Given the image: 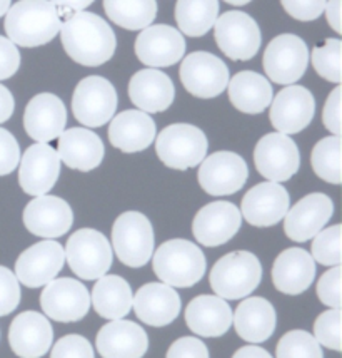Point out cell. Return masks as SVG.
Listing matches in <instances>:
<instances>
[{"instance_id":"obj_19","label":"cell","mask_w":342,"mask_h":358,"mask_svg":"<svg viewBox=\"0 0 342 358\" xmlns=\"http://www.w3.org/2000/svg\"><path fill=\"white\" fill-rule=\"evenodd\" d=\"M315 114V99L309 89L288 86L271 101V124L277 133L297 134L311 124Z\"/></svg>"},{"instance_id":"obj_18","label":"cell","mask_w":342,"mask_h":358,"mask_svg":"<svg viewBox=\"0 0 342 358\" xmlns=\"http://www.w3.org/2000/svg\"><path fill=\"white\" fill-rule=\"evenodd\" d=\"M186 54L182 32L170 25H149L135 39V55L147 67H169L177 64Z\"/></svg>"},{"instance_id":"obj_5","label":"cell","mask_w":342,"mask_h":358,"mask_svg":"<svg viewBox=\"0 0 342 358\" xmlns=\"http://www.w3.org/2000/svg\"><path fill=\"white\" fill-rule=\"evenodd\" d=\"M156 234L149 218L139 211H126L114 221L112 251L119 262L129 268H140L151 262Z\"/></svg>"},{"instance_id":"obj_4","label":"cell","mask_w":342,"mask_h":358,"mask_svg":"<svg viewBox=\"0 0 342 358\" xmlns=\"http://www.w3.org/2000/svg\"><path fill=\"white\" fill-rule=\"evenodd\" d=\"M209 281L217 296L224 300H242L262 281V265L251 251H232L217 259Z\"/></svg>"},{"instance_id":"obj_51","label":"cell","mask_w":342,"mask_h":358,"mask_svg":"<svg viewBox=\"0 0 342 358\" xmlns=\"http://www.w3.org/2000/svg\"><path fill=\"white\" fill-rule=\"evenodd\" d=\"M55 7H57L59 14L67 15L70 12H80L85 10L89 6H92L94 0H50Z\"/></svg>"},{"instance_id":"obj_35","label":"cell","mask_w":342,"mask_h":358,"mask_svg":"<svg viewBox=\"0 0 342 358\" xmlns=\"http://www.w3.org/2000/svg\"><path fill=\"white\" fill-rule=\"evenodd\" d=\"M219 17V0H177L175 20L179 31L189 37H202Z\"/></svg>"},{"instance_id":"obj_20","label":"cell","mask_w":342,"mask_h":358,"mask_svg":"<svg viewBox=\"0 0 342 358\" xmlns=\"http://www.w3.org/2000/svg\"><path fill=\"white\" fill-rule=\"evenodd\" d=\"M334 215V203L324 193H311L289 208L284 216L285 236L296 243L309 241Z\"/></svg>"},{"instance_id":"obj_32","label":"cell","mask_w":342,"mask_h":358,"mask_svg":"<svg viewBox=\"0 0 342 358\" xmlns=\"http://www.w3.org/2000/svg\"><path fill=\"white\" fill-rule=\"evenodd\" d=\"M237 335L249 343H262L272 336L277 327V313L272 303L262 296H249L232 313Z\"/></svg>"},{"instance_id":"obj_10","label":"cell","mask_w":342,"mask_h":358,"mask_svg":"<svg viewBox=\"0 0 342 358\" xmlns=\"http://www.w3.org/2000/svg\"><path fill=\"white\" fill-rule=\"evenodd\" d=\"M182 86L199 99H212L228 89L229 67L211 52H192L184 57L179 69Z\"/></svg>"},{"instance_id":"obj_42","label":"cell","mask_w":342,"mask_h":358,"mask_svg":"<svg viewBox=\"0 0 342 358\" xmlns=\"http://www.w3.org/2000/svg\"><path fill=\"white\" fill-rule=\"evenodd\" d=\"M20 298H22V293H20V283L15 273L0 265V317L15 312Z\"/></svg>"},{"instance_id":"obj_15","label":"cell","mask_w":342,"mask_h":358,"mask_svg":"<svg viewBox=\"0 0 342 358\" xmlns=\"http://www.w3.org/2000/svg\"><path fill=\"white\" fill-rule=\"evenodd\" d=\"M66 265V251L61 243L44 240L29 246L15 262V276L27 288L45 287L57 278Z\"/></svg>"},{"instance_id":"obj_41","label":"cell","mask_w":342,"mask_h":358,"mask_svg":"<svg viewBox=\"0 0 342 358\" xmlns=\"http://www.w3.org/2000/svg\"><path fill=\"white\" fill-rule=\"evenodd\" d=\"M341 315V308H329L327 312L320 313L314 322V338L319 345L336 352L342 350Z\"/></svg>"},{"instance_id":"obj_47","label":"cell","mask_w":342,"mask_h":358,"mask_svg":"<svg viewBox=\"0 0 342 358\" xmlns=\"http://www.w3.org/2000/svg\"><path fill=\"white\" fill-rule=\"evenodd\" d=\"M165 358H211L209 348L195 336H182L170 345Z\"/></svg>"},{"instance_id":"obj_50","label":"cell","mask_w":342,"mask_h":358,"mask_svg":"<svg viewBox=\"0 0 342 358\" xmlns=\"http://www.w3.org/2000/svg\"><path fill=\"white\" fill-rule=\"evenodd\" d=\"M14 109H15L14 96H12V92L8 91L6 86L0 84V124L12 117Z\"/></svg>"},{"instance_id":"obj_3","label":"cell","mask_w":342,"mask_h":358,"mask_svg":"<svg viewBox=\"0 0 342 358\" xmlns=\"http://www.w3.org/2000/svg\"><path fill=\"white\" fill-rule=\"evenodd\" d=\"M152 268L162 283L172 288H191L204 278L207 263L202 250L189 240H169L152 253Z\"/></svg>"},{"instance_id":"obj_48","label":"cell","mask_w":342,"mask_h":358,"mask_svg":"<svg viewBox=\"0 0 342 358\" xmlns=\"http://www.w3.org/2000/svg\"><path fill=\"white\" fill-rule=\"evenodd\" d=\"M20 67V52L7 37L0 36V80L10 79Z\"/></svg>"},{"instance_id":"obj_11","label":"cell","mask_w":342,"mask_h":358,"mask_svg":"<svg viewBox=\"0 0 342 358\" xmlns=\"http://www.w3.org/2000/svg\"><path fill=\"white\" fill-rule=\"evenodd\" d=\"M309 49L306 42L294 34L274 37L264 52V71L276 84L290 86L306 74Z\"/></svg>"},{"instance_id":"obj_17","label":"cell","mask_w":342,"mask_h":358,"mask_svg":"<svg viewBox=\"0 0 342 358\" xmlns=\"http://www.w3.org/2000/svg\"><path fill=\"white\" fill-rule=\"evenodd\" d=\"M61 157L49 143H36L19 163V185L25 194L42 196L55 186L61 176Z\"/></svg>"},{"instance_id":"obj_29","label":"cell","mask_w":342,"mask_h":358,"mask_svg":"<svg viewBox=\"0 0 342 358\" xmlns=\"http://www.w3.org/2000/svg\"><path fill=\"white\" fill-rule=\"evenodd\" d=\"M315 273L318 266L311 253L302 248H288L274 262L272 283L285 295H301L314 283Z\"/></svg>"},{"instance_id":"obj_52","label":"cell","mask_w":342,"mask_h":358,"mask_svg":"<svg viewBox=\"0 0 342 358\" xmlns=\"http://www.w3.org/2000/svg\"><path fill=\"white\" fill-rule=\"evenodd\" d=\"M324 12H326V19L329 25L332 27V31L341 34V0H329V2H326Z\"/></svg>"},{"instance_id":"obj_27","label":"cell","mask_w":342,"mask_h":358,"mask_svg":"<svg viewBox=\"0 0 342 358\" xmlns=\"http://www.w3.org/2000/svg\"><path fill=\"white\" fill-rule=\"evenodd\" d=\"M57 155L67 168L89 173L102 164L105 148L99 136L91 129L72 127L59 136Z\"/></svg>"},{"instance_id":"obj_12","label":"cell","mask_w":342,"mask_h":358,"mask_svg":"<svg viewBox=\"0 0 342 358\" xmlns=\"http://www.w3.org/2000/svg\"><path fill=\"white\" fill-rule=\"evenodd\" d=\"M254 163L267 181L284 182L299 171L301 155L297 144L288 134L269 133L255 144Z\"/></svg>"},{"instance_id":"obj_55","label":"cell","mask_w":342,"mask_h":358,"mask_svg":"<svg viewBox=\"0 0 342 358\" xmlns=\"http://www.w3.org/2000/svg\"><path fill=\"white\" fill-rule=\"evenodd\" d=\"M224 2H228V3H230V6H247V3L251 2V0H224Z\"/></svg>"},{"instance_id":"obj_43","label":"cell","mask_w":342,"mask_h":358,"mask_svg":"<svg viewBox=\"0 0 342 358\" xmlns=\"http://www.w3.org/2000/svg\"><path fill=\"white\" fill-rule=\"evenodd\" d=\"M341 265L332 266L320 276L318 281V296L320 303L329 306V308H341Z\"/></svg>"},{"instance_id":"obj_24","label":"cell","mask_w":342,"mask_h":358,"mask_svg":"<svg viewBox=\"0 0 342 358\" xmlns=\"http://www.w3.org/2000/svg\"><path fill=\"white\" fill-rule=\"evenodd\" d=\"M54 342V330L49 318L37 312H24L12 320L8 343L20 358H42Z\"/></svg>"},{"instance_id":"obj_39","label":"cell","mask_w":342,"mask_h":358,"mask_svg":"<svg viewBox=\"0 0 342 358\" xmlns=\"http://www.w3.org/2000/svg\"><path fill=\"white\" fill-rule=\"evenodd\" d=\"M341 41L327 39L324 42V45L314 47L311 54L312 66H314L315 72L329 83L341 84Z\"/></svg>"},{"instance_id":"obj_44","label":"cell","mask_w":342,"mask_h":358,"mask_svg":"<svg viewBox=\"0 0 342 358\" xmlns=\"http://www.w3.org/2000/svg\"><path fill=\"white\" fill-rule=\"evenodd\" d=\"M50 358H94V348L82 335H66L54 345Z\"/></svg>"},{"instance_id":"obj_31","label":"cell","mask_w":342,"mask_h":358,"mask_svg":"<svg viewBox=\"0 0 342 358\" xmlns=\"http://www.w3.org/2000/svg\"><path fill=\"white\" fill-rule=\"evenodd\" d=\"M186 323L192 334L205 338H217L228 334L232 325V310L224 298L199 295L187 305Z\"/></svg>"},{"instance_id":"obj_53","label":"cell","mask_w":342,"mask_h":358,"mask_svg":"<svg viewBox=\"0 0 342 358\" xmlns=\"http://www.w3.org/2000/svg\"><path fill=\"white\" fill-rule=\"evenodd\" d=\"M232 358H272V355L264 348L255 347V345H247V347L239 348Z\"/></svg>"},{"instance_id":"obj_46","label":"cell","mask_w":342,"mask_h":358,"mask_svg":"<svg viewBox=\"0 0 342 358\" xmlns=\"http://www.w3.org/2000/svg\"><path fill=\"white\" fill-rule=\"evenodd\" d=\"M327 0H281L282 7L294 19L302 22L319 19L324 14Z\"/></svg>"},{"instance_id":"obj_25","label":"cell","mask_w":342,"mask_h":358,"mask_svg":"<svg viewBox=\"0 0 342 358\" xmlns=\"http://www.w3.org/2000/svg\"><path fill=\"white\" fill-rule=\"evenodd\" d=\"M102 358H142L147 353L149 336L140 325L129 320H110L96 338Z\"/></svg>"},{"instance_id":"obj_38","label":"cell","mask_w":342,"mask_h":358,"mask_svg":"<svg viewBox=\"0 0 342 358\" xmlns=\"http://www.w3.org/2000/svg\"><path fill=\"white\" fill-rule=\"evenodd\" d=\"M277 358H324L322 348L314 335L304 330L288 331L277 343Z\"/></svg>"},{"instance_id":"obj_30","label":"cell","mask_w":342,"mask_h":358,"mask_svg":"<svg viewBox=\"0 0 342 358\" xmlns=\"http://www.w3.org/2000/svg\"><path fill=\"white\" fill-rule=\"evenodd\" d=\"M129 97L139 110L147 114L164 113L172 106L175 87L168 74L149 67L132 76L129 80Z\"/></svg>"},{"instance_id":"obj_40","label":"cell","mask_w":342,"mask_h":358,"mask_svg":"<svg viewBox=\"0 0 342 358\" xmlns=\"http://www.w3.org/2000/svg\"><path fill=\"white\" fill-rule=\"evenodd\" d=\"M341 224L320 229L314 236L311 246V257L324 266L341 265Z\"/></svg>"},{"instance_id":"obj_54","label":"cell","mask_w":342,"mask_h":358,"mask_svg":"<svg viewBox=\"0 0 342 358\" xmlns=\"http://www.w3.org/2000/svg\"><path fill=\"white\" fill-rule=\"evenodd\" d=\"M10 3L12 0H0V17L7 14V10L10 8Z\"/></svg>"},{"instance_id":"obj_23","label":"cell","mask_w":342,"mask_h":358,"mask_svg":"<svg viewBox=\"0 0 342 358\" xmlns=\"http://www.w3.org/2000/svg\"><path fill=\"white\" fill-rule=\"evenodd\" d=\"M67 124V109L55 94L40 92L29 101L24 113V127L29 138L37 143L57 139Z\"/></svg>"},{"instance_id":"obj_22","label":"cell","mask_w":342,"mask_h":358,"mask_svg":"<svg viewBox=\"0 0 342 358\" xmlns=\"http://www.w3.org/2000/svg\"><path fill=\"white\" fill-rule=\"evenodd\" d=\"M290 208V196L279 182L266 181L255 185L242 198L241 215L244 220L258 228L277 224L284 220Z\"/></svg>"},{"instance_id":"obj_1","label":"cell","mask_w":342,"mask_h":358,"mask_svg":"<svg viewBox=\"0 0 342 358\" xmlns=\"http://www.w3.org/2000/svg\"><path fill=\"white\" fill-rule=\"evenodd\" d=\"M64 50L72 61L85 67H99L114 57L117 39L109 24L92 12H74L61 27Z\"/></svg>"},{"instance_id":"obj_26","label":"cell","mask_w":342,"mask_h":358,"mask_svg":"<svg viewBox=\"0 0 342 358\" xmlns=\"http://www.w3.org/2000/svg\"><path fill=\"white\" fill-rule=\"evenodd\" d=\"M132 308L145 325L168 327L179 317L182 301L179 293L165 283H147L134 295Z\"/></svg>"},{"instance_id":"obj_6","label":"cell","mask_w":342,"mask_h":358,"mask_svg":"<svg viewBox=\"0 0 342 358\" xmlns=\"http://www.w3.org/2000/svg\"><path fill=\"white\" fill-rule=\"evenodd\" d=\"M209 141L198 126L170 124L161 131L156 139V152L159 159L170 169L186 171L195 168L207 155Z\"/></svg>"},{"instance_id":"obj_2","label":"cell","mask_w":342,"mask_h":358,"mask_svg":"<svg viewBox=\"0 0 342 358\" xmlns=\"http://www.w3.org/2000/svg\"><path fill=\"white\" fill-rule=\"evenodd\" d=\"M62 19L50 0H19L6 14L7 39L20 47L49 44L61 32Z\"/></svg>"},{"instance_id":"obj_8","label":"cell","mask_w":342,"mask_h":358,"mask_svg":"<svg viewBox=\"0 0 342 358\" xmlns=\"http://www.w3.org/2000/svg\"><path fill=\"white\" fill-rule=\"evenodd\" d=\"M214 36L222 54L232 61H249L259 52L262 44L258 22L241 10H229L217 17Z\"/></svg>"},{"instance_id":"obj_37","label":"cell","mask_w":342,"mask_h":358,"mask_svg":"<svg viewBox=\"0 0 342 358\" xmlns=\"http://www.w3.org/2000/svg\"><path fill=\"white\" fill-rule=\"evenodd\" d=\"M341 136H327L320 139L312 149L311 164L314 173L322 181L331 185H341Z\"/></svg>"},{"instance_id":"obj_16","label":"cell","mask_w":342,"mask_h":358,"mask_svg":"<svg viewBox=\"0 0 342 358\" xmlns=\"http://www.w3.org/2000/svg\"><path fill=\"white\" fill-rule=\"evenodd\" d=\"M242 224L241 210L229 201H214L200 208L192 221V234L202 246L216 248L236 236Z\"/></svg>"},{"instance_id":"obj_28","label":"cell","mask_w":342,"mask_h":358,"mask_svg":"<svg viewBox=\"0 0 342 358\" xmlns=\"http://www.w3.org/2000/svg\"><path fill=\"white\" fill-rule=\"evenodd\" d=\"M156 121L147 113L129 109L110 119L109 141L122 152L145 151L156 141Z\"/></svg>"},{"instance_id":"obj_14","label":"cell","mask_w":342,"mask_h":358,"mask_svg":"<svg viewBox=\"0 0 342 358\" xmlns=\"http://www.w3.org/2000/svg\"><path fill=\"white\" fill-rule=\"evenodd\" d=\"M40 306L50 320L61 323L80 322L91 310V295L85 285L74 278H54L45 285Z\"/></svg>"},{"instance_id":"obj_21","label":"cell","mask_w":342,"mask_h":358,"mask_svg":"<svg viewBox=\"0 0 342 358\" xmlns=\"http://www.w3.org/2000/svg\"><path fill=\"white\" fill-rule=\"evenodd\" d=\"M74 223V211L59 196H34L24 210V224L36 236L54 240L68 233Z\"/></svg>"},{"instance_id":"obj_9","label":"cell","mask_w":342,"mask_h":358,"mask_svg":"<svg viewBox=\"0 0 342 358\" xmlns=\"http://www.w3.org/2000/svg\"><path fill=\"white\" fill-rule=\"evenodd\" d=\"M117 102V91L110 80L89 76L77 84L72 96V113L80 124L101 127L114 117Z\"/></svg>"},{"instance_id":"obj_36","label":"cell","mask_w":342,"mask_h":358,"mask_svg":"<svg viewBox=\"0 0 342 358\" xmlns=\"http://www.w3.org/2000/svg\"><path fill=\"white\" fill-rule=\"evenodd\" d=\"M107 17L127 31H142L157 17L156 0H104Z\"/></svg>"},{"instance_id":"obj_33","label":"cell","mask_w":342,"mask_h":358,"mask_svg":"<svg viewBox=\"0 0 342 358\" xmlns=\"http://www.w3.org/2000/svg\"><path fill=\"white\" fill-rule=\"evenodd\" d=\"M229 99L244 114L264 113L272 101V86L262 74L254 71L237 72L229 79Z\"/></svg>"},{"instance_id":"obj_34","label":"cell","mask_w":342,"mask_h":358,"mask_svg":"<svg viewBox=\"0 0 342 358\" xmlns=\"http://www.w3.org/2000/svg\"><path fill=\"white\" fill-rule=\"evenodd\" d=\"M132 288L129 281L119 275H104L97 278L92 289L91 305L97 315L107 320H121L132 310Z\"/></svg>"},{"instance_id":"obj_7","label":"cell","mask_w":342,"mask_h":358,"mask_svg":"<svg viewBox=\"0 0 342 358\" xmlns=\"http://www.w3.org/2000/svg\"><path fill=\"white\" fill-rule=\"evenodd\" d=\"M66 262L82 280H97L107 275L112 266L114 251L107 238L92 228H82L68 238Z\"/></svg>"},{"instance_id":"obj_13","label":"cell","mask_w":342,"mask_h":358,"mask_svg":"<svg viewBox=\"0 0 342 358\" xmlns=\"http://www.w3.org/2000/svg\"><path fill=\"white\" fill-rule=\"evenodd\" d=\"M199 185L211 196H230L241 191L249 178L242 156L232 151H217L204 157L199 168Z\"/></svg>"},{"instance_id":"obj_45","label":"cell","mask_w":342,"mask_h":358,"mask_svg":"<svg viewBox=\"0 0 342 358\" xmlns=\"http://www.w3.org/2000/svg\"><path fill=\"white\" fill-rule=\"evenodd\" d=\"M20 163V146L14 134L0 127V176L14 173Z\"/></svg>"},{"instance_id":"obj_49","label":"cell","mask_w":342,"mask_h":358,"mask_svg":"<svg viewBox=\"0 0 342 358\" xmlns=\"http://www.w3.org/2000/svg\"><path fill=\"white\" fill-rule=\"evenodd\" d=\"M341 92L342 89L339 84L337 87L329 94L326 104L322 110V122L329 133L334 136H341Z\"/></svg>"}]
</instances>
